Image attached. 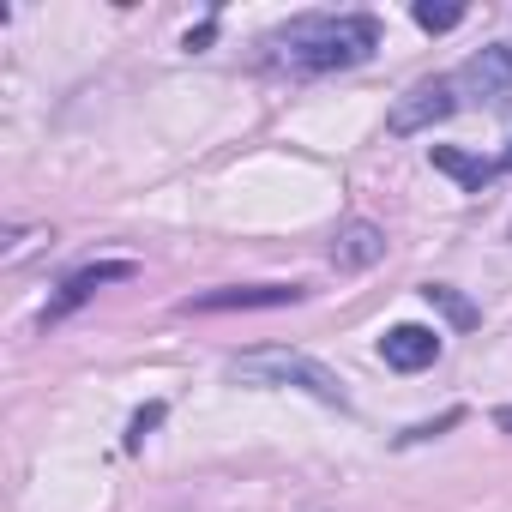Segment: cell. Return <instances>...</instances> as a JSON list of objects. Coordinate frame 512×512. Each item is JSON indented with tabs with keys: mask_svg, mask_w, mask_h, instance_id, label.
<instances>
[{
	"mask_svg": "<svg viewBox=\"0 0 512 512\" xmlns=\"http://www.w3.org/2000/svg\"><path fill=\"white\" fill-rule=\"evenodd\" d=\"M494 428H500V434H512V404H506V410H494Z\"/></svg>",
	"mask_w": 512,
	"mask_h": 512,
	"instance_id": "4fadbf2b",
	"label": "cell"
},
{
	"mask_svg": "<svg viewBox=\"0 0 512 512\" xmlns=\"http://www.w3.org/2000/svg\"><path fill=\"white\" fill-rule=\"evenodd\" d=\"M422 296H428V302H434V308H440V314H446L452 326H476V320H482V314H476V308H470V302H464V296L452 290V284H428Z\"/></svg>",
	"mask_w": 512,
	"mask_h": 512,
	"instance_id": "30bf717a",
	"label": "cell"
},
{
	"mask_svg": "<svg viewBox=\"0 0 512 512\" xmlns=\"http://www.w3.org/2000/svg\"><path fill=\"white\" fill-rule=\"evenodd\" d=\"M500 169H512V145H506V157H500Z\"/></svg>",
	"mask_w": 512,
	"mask_h": 512,
	"instance_id": "5bb4252c",
	"label": "cell"
},
{
	"mask_svg": "<svg viewBox=\"0 0 512 512\" xmlns=\"http://www.w3.org/2000/svg\"><path fill=\"white\" fill-rule=\"evenodd\" d=\"M380 356H386V368H398V374L434 368V362H440V332H428V326H392V332L380 338Z\"/></svg>",
	"mask_w": 512,
	"mask_h": 512,
	"instance_id": "8992f818",
	"label": "cell"
},
{
	"mask_svg": "<svg viewBox=\"0 0 512 512\" xmlns=\"http://www.w3.org/2000/svg\"><path fill=\"white\" fill-rule=\"evenodd\" d=\"M434 169H446L452 181H464L470 193H482L500 163H482V157H470V151H458V145H434Z\"/></svg>",
	"mask_w": 512,
	"mask_h": 512,
	"instance_id": "9c48e42d",
	"label": "cell"
},
{
	"mask_svg": "<svg viewBox=\"0 0 512 512\" xmlns=\"http://www.w3.org/2000/svg\"><path fill=\"white\" fill-rule=\"evenodd\" d=\"M266 49L290 73H344L380 49V25L368 13H308V19H290L284 31H272Z\"/></svg>",
	"mask_w": 512,
	"mask_h": 512,
	"instance_id": "6da1fadb",
	"label": "cell"
},
{
	"mask_svg": "<svg viewBox=\"0 0 512 512\" xmlns=\"http://www.w3.org/2000/svg\"><path fill=\"white\" fill-rule=\"evenodd\" d=\"M458 91H470V103H482L488 115H512V49L506 43L476 49L458 73Z\"/></svg>",
	"mask_w": 512,
	"mask_h": 512,
	"instance_id": "3957f363",
	"label": "cell"
},
{
	"mask_svg": "<svg viewBox=\"0 0 512 512\" xmlns=\"http://www.w3.org/2000/svg\"><path fill=\"white\" fill-rule=\"evenodd\" d=\"M458 79H422V85H410L398 103H392V115H386V127L404 139V133H422V127H434V121H446L452 109H458Z\"/></svg>",
	"mask_w": 512,
	"mask_h": 512,
	"instance_id": "277c9868",
	"label": "cell"
},
{
	"mask_svg": "<svg viewBox=\"0 0 512 512\" xmlns=\"http://www.w3.org/2000/svg\"><path fill=\"white\" fill-rule=\"evenodd\" d=\"M235 386H284V392H308V398H320V404H350V392H344V380L326 368V362H314V356H302V350H284V344H260V350H247V356H235L229 368H223Z\"/></svg>",
	"mask_w": 512,
	"mask_h": 512,
	"instance_id": "7a4b0ae2",
	"label": "cell"
},
{
	"mask_svg": "<svg viewBox=\"0 0 512 512\" xmlns=\"http://www.w3.org/2000/svg\"><path fill=\"white\" fill-rule=\"evenodd\" d=\"M121 278H133V266L127 260H109V266H85V272H73L67 284H61V296L49 302V320H61V314H73L79 302H91L103 284H121Z\"/></svg>",
	"mask_w": 512,
	"mask_h": 512,
	"instance_id": "ba28073f",
	"label": "cell"
},
{
	"mask_svg": "<svg viewBox=\"0 0 512 512\" xmlns=\"http://www.w3.org/2000/svg\"><path fill=\"white\" fill-rule=\"evenodd\" d=\"M302 302L296 284H247V290H211V296H187L181 314H235V308H290Z\"/></svg>",
	"mask_w": 512,
	"mask_h": 512,
	"instance_id": "5b68a950",
	"label": "cell"
},
{
	"mask_svg": "<svg viewBox=\"0 0 512 512\" xmlns=\"http://www.w3.org/2000/svg\"><path fill=\"white\" fill-rule=\"evenodd\" d=\"M157 422H163V404H145V410L133 416V428H127V446H139V440H145V434H151Z\"/></svg>",
	"mask_w": 512,
	"mask_h": 512,
	"instance_id": "7c38bea8",
	"label": "cell"
},
{
	"mask_svg": "<svg viewBox=\"0 0 512 512\" xmlns=\"http://www.w3.org/2000/svg\"><path fill=\"white\" fill-rule=\"evenodd\" d=\"M374 260H386V229L380 223H344L338 235H332V266L338 272H368Z\"/></svg>",
	"mask_w": 512,
	"mask_h": 512,
	"instance_id": "52a82bcc",
	"label": "cell"
},
{
	"mask_svg": "<svg viewBox=\"0 0 512 512\" xmlns=\"http://www.w3.org/2000/svg\"><path fill=\"white\" fill-rule=\"evenodd\" d=\"M458 19H464V7H428V0L416 7V25H422V31H452Z\"/></svg>",
	"mask_w": 512,
	"mask_h": 512,
	"instance_id": "8fae6325",
	"label": "cell"
}]
</instances>
